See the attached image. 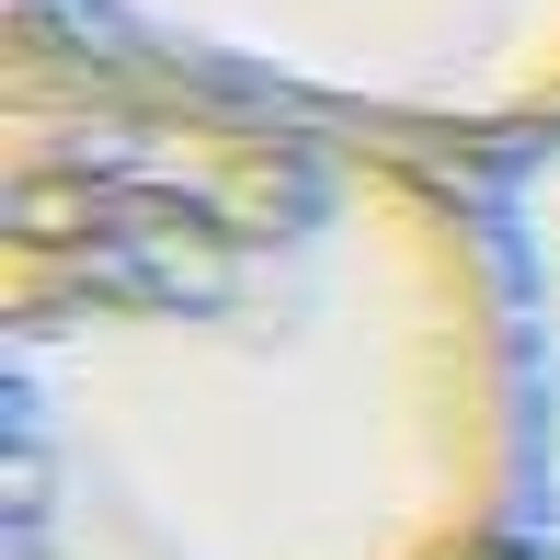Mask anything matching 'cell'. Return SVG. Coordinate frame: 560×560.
Instances as JSON below:
<instances>
[{"mask_svg":"<svg viewBox=\"0 0 560 560\" xmlns=\"http://www.w3.org/2000/svg\"><path fill=\"white\" fill-rule=\"evenodd\" d=\"M492 218L526 354V560H560V104L492 149Z\"/></svg>","mask_w":560,"mask_h":560,"instance_id":"3","label":"cell"},{"mask_svg":"<svg viewBox=\"0 0 560 560\" xmlns=\"http://www.w3.org/2000/svg\"><path fill=\"white\" fill-rule=\"evenodd\" d=\"M149 46L503 149L560 104V0H81Z\"/></svg>","mask_w":560,"mask_h":560,"instance_id":"2","label":"cell"},{"mask_svg":"<svg viewBox=\"0 0 560 560\" xmlns=\"http://www.w3.org/2000/svg\"><path fill=\"white\" fill-rule=\"evenodd\" d=\"M0 560H526L492 149L12 0Z\"/></svg>","mask_w":560,"mask_h":560,"instance_id":"1","label":"cell"}]
</instances>
